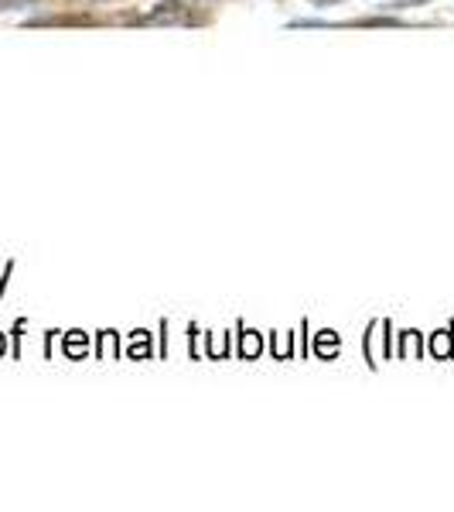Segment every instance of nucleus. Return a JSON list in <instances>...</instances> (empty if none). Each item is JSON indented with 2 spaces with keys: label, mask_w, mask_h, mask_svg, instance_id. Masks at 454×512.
<instances>
[{
  "label": "nucleus",
  "mask_w": 454,
  "mask_h": 512,
  "mask_svg": "<svg viewBox=\"0 0 454 512\" xmlns=\"http://www.w3.org/2000/svg\"><path fill=\"white\" fill-rule=\"evenodd\" d=\"M164 11H154L147 21H181L185 18V11H181V4H161Z\"/></svg>",
  "instance_id": "1"
}]
</instances>
